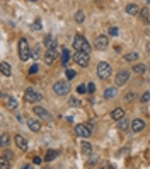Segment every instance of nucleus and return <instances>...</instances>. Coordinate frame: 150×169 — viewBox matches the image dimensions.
<instances>
[{
    "label": "nucleus",
    "instance_id": "nucleus-4",
    "mask_svg": "<svg viewBox=\"0 0 150 169\" xmlns=\"http://www.w3.org/2000/svg\"><path fill=\"white\" fill-rule=\"evenodd\" d=\"M111 74H113V68H111L109 63L101 62L99 65H97V75H99L101 79H109V77H111Z\"/></svg>",
    "mask_w": 150,
    "mask_h": 169
},
{
    "label": "nucleus",
    "instance_id": "nucleus-36",
    "mask_svg": "<svg viewBox=\"0 0 150 169\" xmlns=\"http://www.w3.org/2000/svg\"><path fill=\"white\" fill-rule=\"evenodd\" d=\"M135 99H137V96H135L133 92H128L126 94V101H135Z\"/></svg>",
    "mask_w": 150,
    "mask_h": 169
},
{
    "label": "nucleus",
    "instance_id": "nucleus-38",
    "mask_svg": "<svg viewBox=\"0 0 150 169\" xmlns=\"http://www.w3.org/2000/svg\"><path fill=\"white\" fill-rule=\"evenodd\" d=\"M75 77V72L74 70H67V79H74Z\"/></svg>",
    "mask_w": 150,
    "mask_h": 169
},
{
    "label": "nucleus",
    "instance_id": "nucleus-5",
    "mask_svg": "<svg viewBox=\"0 0 150 169\" xmlns=\"http://www.w3.org/2000/svg\"><path fill=\"white\" fill-rule=\"evenodd\" d=\"M41 98L43 96L39 94L38 91H34V89H26V92H24V101L26 103H38V101H41Z\"/></svg>",
    "mask_w": 150,
    "mask_h": 169
},
{
    "label": "nucleus",
    "instance_id": "nucleus-18",
    "mask_svg": "<svg viewBox=\"0 0 150 169\" xmlns=\"http://www.w3.org/2000/svg\"><path fill=\"white\" fill-rule=\"evenodd\" d=\"M125 116V109H123V108H116V109H113V113H111V118L113 120H121V118Z\"/></svg>",
    "mask_w": 150,
    "mask_h": 169
},
{
    "label": "nucleus",
    "instance_id": "nucleus-10",
    "mask_svg": "<svg viewBox=\"0 0 150 169\" xmlns=\"http://www.w3.org/2000/svg\"><path fill=\"white\" fill-rule=\"evenodd\" d=\"M58 55H60V53H58V50H56V48H50L48 51L45 53V62L48 63V65H51V63H53L55 60L58 58Z\"/></svg>",
    "mask_w": 150,
    "mask_h": 169
},
{
    "label": "nucleus",
    "instance_id": "nucleus-3",
    "mask_svg": "<svg viewBox=\"0 0 150 169\" xmlns=\"http://www.w3.org/2000/svg\"><path fill=\"white\" fill-rule=\"evenodd\" d=\"M53 91H55V94H58V96H67L68 91H70V85H68L67 80H58L53 84Z\"/></svg>",
    "mask_w": 150,
    "mask_h": 169
},
{
    "label": "nucleus",
    "instance_id": "nucleus-8",
    "mask_svg": "<svg viewBox=\"0 0 150 169\" xmlns=\"http://www.w3.org/2000/svg\"><path fill=\"white\" fill-rule=\"evenodd\" d=\"M108 46H109V38H108V36H97V38L94 39V48L106 50Z\"/></svg>",
    "mask_w": 150,
    "mask_h": 169
},
{
    "label": "nucleus",
    "instance_id": "nucleus-30",
    "mask_svg": "<svg viewBox=\"0 0 150 169\" xmlns=\"http://www.w3.org/2000/svg\"><path fill=\"white\" fill-rule=\"evenodd\" d=\"M0 167H2V169H7V167H9V159H7V157H0Z\"/></svg>",
    "mask_w": 150,
    "mask_h": 169
},
{
    "label": "nucleus",
    "instance_id": "nucleus-11",
    "mask_svg": "<svg viewBox=\"0 0 150 169\" xmlns=\"http://www.w3.org/2000/svg\"><path fill=\"white\" fill-rule=\"evenodd\" d=\"M128 79H130V74H128L126 70H121L119 74H116L114 82H116V85H125L128 82Z\"/></svg>",
    "mask_w": 150,
    "mask_h": 169
},
{
    "label": "nucleus",
    "instance_id": "nucleus-23",
    "mask_svg": "<svg viewBox=\"0 0 150 169\" xmlns=\"http://www.w3.org/2000/svg\"><path fill=\"white\" fill-rule=\"evenodd\" d=\"M137 60H138L137 51H131V53H126L125 55V62H137Z\"/></svg>",
    "mask_w": 150,
    "mask_h": 169
},
{
    "label": "nucleus",
    "instance_id": "nucleus-27",
    "mask_svg": "<svg viewBox=\"0 0 150 169\" xmlns=\"http://www.w3.org/2000/svg\"><path fill=\"white\" fill-rule=\"evenodd\" d=\"M0 145H2L3 149H5L7 145H9V135H7V133H3L2 137H0Z\"/></svg>",
    "mask_w": 150,
    "mask_h": 169
},
{
    "label": "nucleus",
    "instance_id": "nucleus-24",
    "mask_svg": "<svg viewBox=\"0 0 150 169\" xmlns=\"http://www.w3.org/2000/svg\"><path fill=\"white\" fill-rule=\"evenodd\" d=\"M80 149H82V154H85V156H89V154L92 152V147H90V143H87V142H84Z\"/></svg>",
    "mask_w": 150,
    "mask_h": 169
},
{
    "label": "nucleus",
    "instance_id": "nucleus-34",
    "mask_svg": "<svg viewBox=\"0 0 150 169\" xmlns=\"http://www.w3.org/2000/svg\"><path fill=\"white\" fill-rule=\"evenodd\" d=\"M87 91H89V89H87V87H85V85H84V84H80L79 87H77V92H79V94H85Z\"/></svg>",
    "mask_w": 150,
    "mask_h": 169
},
{
    "label": "nucleus",
    "instance_id": "nucleus-37",
    "mask_svg": "<svg viewBox=\"0 0 150 169\" xmlns=\"http://www.w3.org/2000/svg\"><path fill=\"white\" fill-rule=\"evenodd\" d=\"M3 157H7V159H9V161H12V159H14L12 152H9V150H3Z\"/></svg>",
    "mask_w": 150,
    "mask_h": 169
},
{
    "label": "nucleus",
    "instance_id": "nucleus-19",
    "mask_svg": "<svg viewBox=\"0 0 150 169\" xmlns=\"http://www.w3.org/2000/svg\"><path fill=\"white\" fill-rule=\"evenodd\" d=\"M0 70H2V74L5 75V77L12 75V67H10L7 62H2V63H0Z\"/></svg>",
    "mask_w": 150,
    "mask_h": 169
},
{
    "label": "nucleus",
    "instance_id": "nucleus-43",
    "mask_svg": "<svg viewBox=\"0 0 150 169\" xmlns=\"http://www.w3.org/2000/svg\"><path fill=\"white\" fill-rule=\"evenodd\" d=\"M29 2H36V0H29Z\"/></svg>",
    "mask_w": 150,
    "mask_h": 169
},
{
    "label": "nucleus",
    "instance_id": "nucleus-9",
    "mask_svg": "<svg viewBox=\"0 0 150 169\" xmlns=\"http://www.w3.org/2000/svg\"><path fill=\"white\" fill-rule=\"evenodd\" d=\"M32 111H34V114H36V116H39L41 120H46V121H51V120H53L51 113H48V111H46L45 108H41V106H36Z\"/></svg>",
    "mask_w": 150,
    "mask_h": 169
},
{
    "label": "nucleus",
    "instance_id": "nucleus-1",
    "mask_svg": "<svg viewBox=\"0 0 150 169\" xmlns=\"http://www.w3.org/2000/svg\"><path fill=\"white\" fill-rule=\"evenodd\" d=\"M74 48L75 51H85V53H90V45L87 43V39L84 36L77 34L74 38Z\"/></svg>",
    "mask_w": 150,
    "mask_h": 169
},
{
    "label": "nucleus",
    "instance_id": "nucleus-42",
    "mask_svg": "<svg viewBox=\"0 0 150 169\" xmlns=\"http://www.w3.org/2000/svg\"><path fill=\"white\" fill-rule=\"evenodd\" d=\"M41 162H43L41 157H36V159H34V164H41Z\"/></svg>",
    "mask_w": 150,
    "mask_h": 169
},
{
    "label": "nucleus",
    "instance_id": "nucleus-20",
    "mask_svg": "<svg viewBox=\"0 0 150 169\" xmlns=\"http://www.w3.org/2000/svg\"><path fill=\"white\" fill-rule=\"evenodd\" d=\"M128 127H131V123L126 120L125 116L121 118V120H118V130H121V132H125V130H128Z\"/></svg>",
    "mask_w": 150,
    "mask_h": 169
},
{
    "label": "nucleus",
    "instance_id": "nucleus-33",
    "mask_svg": "<svg viewBox=\"0 0 150 169\" xmlns=\"http://www.w3.org/2000/svg\"><path fill=\"white\" fill-rule=\"evenodd\" d=\"M140 101H142V103H148V101H150V91L143 92V96L140 98Z\"/></svg>",
    "mask_w": 150,
    "mask_h": 169
},
{
    "label": "nucleus",
    "instance_id": "nucleus-32",
    "mask_svg": "<svg viewBox=\"0 0 150 169\" xmlns=\"http://www.w3.org/2000/svg\"><path fill=\"white\" fill-rule=\"evenodd\" d=\"M39 53H41V51H39V46H36V48L31 51V56H32L34 60H38V58H39Z\"/></svg>",
    "mask_w": 150,
    "mask_h": 169
},
{
    "label": "nucleus",
    "instance_id": "nucleus-28",
    "mask_svg": "<svg viewBox=\"0 0 150 169\" xmlns=\"http://www.w3.org/2000/svg\"><path fill=\"white\" fill-rule=\"evenodd\" d=\"M140 16H142V19H143V21H148V17H150V10H148V7H145V9H142Z\"/></svg>",
    "mask_w": 150,
    "mask_h": 169
},
{
    "label": "nucleus",
    "instance_id": "nucleus-41",
    "mask_svg": "<svg viewBox=\"0 0 150 169\" xmlns=\"http://www.w3.org/2000/svg\"><path fill=\"white\" fill-rule=\"evenodd\" d=\"M87 89H89V92H94V91H96V85H94L92 82H90V84L87 85Z\"/></svg>",
    "mask_w": 150,
    "mask_h": 169
},
{
    "label": "nucleus",
    "instance_id": "nucleus-7",
    "mask_svg": "<svg viewBox=\"0 0 150 169\" xmlns=\"http://www.w3.org/2000/svg\"><path fill=\"white\" fill-rule=\"evenodd\" d=\"M75 133L79 137H82V138H89V137L92 135V128H90L89 125H77Z\"/></svg>",
    "mask_w": 150,
    "mask_h": 169
},
{
    "label": "nucleus",
    "instance_id": "nucleus-14",
    "mask_svg": "<svg viewBox=\"0 0 150 169\" xmlns=\"http://www.w3.org/2000/svg\"><path fill=\"white\" fill-rule=\"evenodd\" d=\"M126 12L130 14V16H138V14L142 12V9L137 3H130V5H126Z\"/></svg>",
    "mask_w": 150,
    "mask_h": 169
},
{
    "label": "nucleus",
    "instance_id": "nucleus-13",
    "mask_svg": "<svg viewBox=\"0 0 150 169\" xmlns=\"http://www.w3.org/2000/svg\"><path fill=\"white\" fill-rule=\"evenodd\" d=\"M145 128V121L143 120H140V118H137V120H133L131 121V130L137 133V132H142Z\"/></svg>",
    "mask_w": 150,
    "mask_h": 169
},
{
    "label": "nucleus",
    "instance_id": "nucleus-31",
    "mask_svg": "<svg viewBox=\"0 0 150 169\" xmlns=\"http://www.w3.org/2000/svg\"><path fill=\"white\" fill-rule=\"evenodd\" d=\"M68 104H70L72 108H77V106H80V101H79V99H75V98H70V99H68Z\"/></svg>",
    "mask_w": 150,
    "mask_h": 169
},
{
    "label": "nucleus",
    "instance_id": "nucleus-25",
    "mask_svg": "<svg viewBox=\"0 0 150 169\" xmlns=\"http://www.w3.org/2000/svg\"><path fill=\"white\" fill-rule=\"evenodd\" d=\"M5 99H7V108H10V109H16V108H17L16 98H5Z\"/></svg>",
    "mask_w": 150,
    "mask_h": 169
},
{
    "label": "nucleus",
    "instance_id": "nucleus-21",
    "mask_svg": "<svg viewBox=\"0 0 150 169\" xmlns=\"http://www.w3.org/2000/svg\"><path fill=\"white\" fill-rule=\"evenodd\" d=\"M45 46L46 48H56V39L53 38V36H46L45 38Z\"/></svg>",
    "mask_w": 150,
    "mask_h": 169
},
{
    "label": "nucleus",
    "instance_id": "nucleus-40",
    "mask_svg": "<svg viewBox=\"0 0 150 169\" xmlns=\"http://www.w3.org/2000/svg\"><path fill=\"white\" fill-rule=\"evenodd\" d=\"M34 29H41V21H34Z\"/></svg>",
    "mask_w": 150,
    "mask_h": 169
},
{
    "label": "nucleus",
    "instance_id": "nucleus-22",
    "mask_svg": "<svg viewBox=\"0 0 150 169\" xmlns=\"http://www.w3.org/2000/svg\"><path fill=\"white\" fill-rule=\"evenodd\" d=\"M145 70H147V67H145L143 63H135V65H133V72H135L137 75L145 74Z\"/></svg>",
    "mask_w": 150,
    "mask_h": 169
},
{
    "label": "nucleus",
    "instance_id": "nucleus-2",
    "mask_svg": "<svg viewBox=\"0 0 150 169\" xmlns=\"http://www.w3.org/2000/svg\"><path fill=\"white\" fill-rule=\"evenodd\" d=\"M29 56H31V50H29L27 39L21 38L19 39V58L22 60V62H26V60H29Z\"/></svg>",
    "mask_w": 150,
    "mask_h": 169
},
{
    "label": "nucleus",
    "instance_id": "nucleus-39",
    "mask_svg": "<svg viewBox=\"0 0 150 169\" xmlns=\"http://www.w3.org/2000/svg\"><path fill=\"white\" fill-rule=\"evenodd\" d=\"M109 34L116 36V34H118V27H111V29H109Z\"/></svg>",
    "mask_w": 150,
    "mask_h": 169
},
{
    "label": "nucleus",
    "instance_id": "nucleus-12",
    "mask_svg": "<svg viewBox=\"0 0 150 169\" xmlns=\"http://www.w3.org/2000/svg\"><path fill=\"white\" fill-rule=\"evenodd\" d=\"M14 142H16V145L19 147L21 150H27V140H26L22 135H16L14 137Z\"/></svg>",
    "mask_w": 150,
    "mask_h": 169
},
{
    "label": "nucleus",
    "instance_id": "nucleus-29",
    "mask_svg": "<svg viewBox=\"0 0 150 169\" xmlns=\"http://www.w3.org/2000/svg\"><path fill=\"white\" fill-rule=\"evenodd\" d=\"M84 19H85V14H84L82 10H79V12L75 14V21L77 22H84Z\"/></svg>",
    "mask_w": 150,
    "mask_h": 169
},
{
    "label": "nucleus",
    "instance_id": "nucleus-16",
    "mask_svg": "<svg viewBox=\"0 0 150 169\" xmlns=\"http://www.w3.org/2000/svg\"><path fill=\"white\" fill-rule=\"evenodd\" d=\"M116 96H118V89L116 87H108L104 91V98L106 99H114Z\"/></svg>",
    "mask_w": 150,
    "mask_h": 169
},
{
    "label": "nucleus",
    "instance_id": "nucleus-17",
    "mask_svg": "<svg viewBox=\"0 0 150 169\" xmlns=\"http://www.w3.org/2000/svg\"><path fill=\"white\" fill-rule=\"evenodd\" d=\"M27 125H29V128H31L32 132H39V130H41V123H39V120L31 118V120H27Z\"/></svg>",
    "mask_w": 150,
    "mask_h": 169
},
{
    "label": "nucleus",
    "instance_id": "nucleus-26",
    "mask_svg": "<svg viewBox=\"0 0 150 169\" xmlns=\"http://www.w3.org/2000/svg\"><path fill=\"white\" fill-rule=\"evenodd\" d=\"M56 156H58L56 150H48V154H46V162H51V161H53Z\"/></svg>",
    "mask_w": 150,
    "mask_h": 169
},
{
    "label": "nucleus",
    "instance_id": "nucleus-15",
    "mask_svg": "<svg viewBox=\"0 0 150 169\" xmlns=\"http://www.w3.org/2000/svg\"><path fill=\"white\" fill-rule=\"evenodd\" d=\"M70 58H72L70 50H68V48H65L63 51H61V65H63V67H67V65H68V62H70Z\"/></svg>",
    "mask_w": 150,
    "mask_h": 169
},
{
    "label": "nucleus",
    "instance_id": "nucleus-35",
    "mask_svg": "<svg viewBox=\"0 0 150 169\" xmlns=\"http://www.w3.org/2000/svg\"><path fill=\"white\" fill-rule=\"evenodd\" d=\"M38 70H39V65H38V63H34V65L29 68V74H32V75H34V74H38Z\"/></svg>",
    "mask_w": 150,
    "mask_h": 169
},
{
    "label": "nucleus",
    "instance_id": "nucleus-6",
    "mask_svg": "<svg viewBox=\"0 0 150 169\" xmlns=\"http://www.w3.org/2000/svg\"><path fill=\"white\" fill-rule=\"evenodd\" d=\"M74 60H75L77 65L87 67V65H89V53H85V51H77L75 55H74Z\"/></svg>",
    "mask_w": 150,
    "mask_h": 169
}]
</instances>
